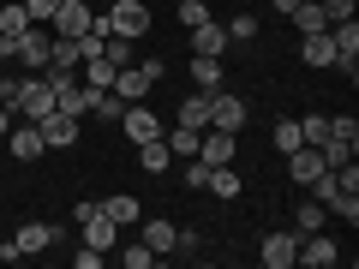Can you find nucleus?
I'll return each instance as SVG.
<instances>
[{
  "label": "nucleus",
  "instance_id": "f257e3e1",
  "mask_svg": "<svg viewBox=\"0 0 359 269\" xmlns=\"http://www.w3.org/2000/svg\"><path fill=\"white\" fill-rule=\"evenodd\" d=\"M102 30H108V36L138 42L144 30H150V0H114V6L102 13Z\"/></svg>",
  "mask_w": 359,
  "mask_h": 269
},
{
  "label": "nucleus",
  "instance_id": "f03ea898",
  "mask_svg": "<svg viewBox=\"0 0 359 269\" xmlns=\"http://www.w3.org/2000/svg\"><path fill=\"white\" fill-rule=\"evenodd\" d=\"M156 84H162V60H144V66H120L108 90H114L120 102H144V96H150Z\"/></svg>",
  "mask_w": 359,
  "mask_h": 269
},
{
  "label": "nucleus",
  "instance_id": "7ed1b4c3",
  "mask_svg": "<svg viewBox=\"0 0 359 269\" xmlns=\"http://www.w3.org/2000/svg\"><path fill=\"white\" fill-rule=\"evenodd\" d=\"M13 114H25V120H42V114H54V90H48V78H42V72H30V78H18V96H13Z\"/></svg>",
  "mask_w": 359,
  "mask_h": 269
},
{
  "label": "nucleus",
  "instance_id": "20e7f679",
  "mask_svg": "<svg viewBox=\"0 0 359 269\" xmlns=\"http://www.w3.org/2000/svg\"><path fill=\"white\" fill-rule=\"evenodd\" d=\"M294 263H306V269H335V263H341V245H335L323 228H318V233H299Z\"/></svg>",
  "mask_w": 359,
  "mask_h": 269
},
{
  "label": "nucleus",
  "instance_id": "39448f33",
  "mask_svg": "<svg viewBox=\"0 0 359 269\" xmlns=\"http://www.w3.org/2000/svg\"><path fill=\"white\" fill-rule=\"evenodd\" d=\"M48 48H54V30L30 25L25 36L13 42V60H18V66H30V72H42V66H48Z\"/></svg>",
  "mask_w": 359,
  "mask_h": 269
},
{
  "label": "nucleus",
  "instance_id": "423d86ee",
  "mask_svg": "<svg viewBox=\"0 0 359 269\" xmlns=\"http://www.w3.org/2000/svg\"><path fill=\"white\" fill-rule=\"evenodd\" d=\"M210 126L216 132H240L245 126V102L233 90H210Z\"/></svg>",
  "mask_w": 359,
  "mask_h": 269
},
{
  "label": "nucleus",
  "instance_id": "0eeeda50",
  "mask_svg": "<svg viewBox=\"0 0 359 269\" xmlns=\"http://www.w3.org/2000/svg\"><path fill=\"white\" fill-rule=\"evenodd\" d=\"M36 132H42V150H72V144H78V120L60 114V108H54V114H42Z\"/></svg>",
  "mask_w": 359,
  "mask_h": 269
},
{
  "label": "nucleus",
  "instance_id": "6e6552de",
  "mask_svg": "<svg viewBox=\"0 0 359 269\" xmlns=\"http://www.w3.org/2000/svg\"><path fill=\"white\" fill-rule=\"evenodd\" d=\"M120 126H126V138H132V144H150V138H162V114H156V108H144V102H126Z\"/></svg>",
  "mask_w": 359,
  "mask_h": 269
},
{
  "label": "nucleus",
  "instance_id": "1a4fd4ad",
  "mask_svg": "<svg viewBox=\"0 0 359 269\" xmlns=\"http://www.w3.org/2000/svg\"><path fill=\"white\" fill-rule=\"evenodd\" d=\"M228 48H233V36H228V25H222L216 13H210L204 25H192V54H216V60H222Z\"/></svg>",
  "mask_w": 359,
  "mask_h": 269
},
{
  "label": "nucleus",
  "instance_id": "9d476101",
  "mask_svg": "<svg viewBox=\"0 0 359 269\" xmlns=\"http://www.w3.org/2000/svg\"><path fill=\"white\" fill-rule=\"evenodd\" d=\"M54 240H60V228H54V221H25V228L13 233V251H18V257H36V251H48Z\"/></svg>",
  "mask_w": 359,
  "mask_h": 269
},
{
  "label": "nucleus",
  "instance_id": "9b49d317",
  "mask_svg": "<svg viewBox=\"0 0 359 269\" xmlns=\"http://www.w3.org/2000/svg\"><path fill=\"white\" fill-rule=\"evenodd\" d=\"M90 18H96V13H90L84 0H60L48 25H54V36H84V30H90Z\"/></svg>",
  "mask_w": 359,
  "mask_h": 269
},
{
  "label": "nucleus",
  "instance_id": "f8f14e48",
  "mask_svg": "<svg viewBox=\"0 0 359 269\" xmlns=\"http://www.w3.org/2000/svg\"><path fill=\"white\" fill-rule=\"evenodd\" d=\"M294 251H299V233L282 228V233H269L264 245H257V257H264L269 269H294Z\"/></svg>",
  "mask_w": 359,
  "mask_h": 269
},
{
  "label": "nucleus",
  "instance_id": "ddd939ff",
  "mask_svg": "<svg viewBox=\"0 0 359 269\" xmlns=\"http://www.w3.org/2000/svg\"><path fill=\"white\" fill-rule=\"evenodd\" d=\"M78 228H84V245H96V251H114V245H120V233H126L120 221H108V216H102V204H96V216H84V221H78Z\"/></svg>",
  "mask_w": 359,
  "mask_h": 269
},
{
  "label": "nucleus",
  "instance_id": "4468645a",
  "mask_svg": "<svg viewBox=\"0 0 359 269\" xmlns=\"http://www.w3.org/2000/svg\"><path fill=\"white\" fill-rule=\"evenodd\" d=\"M287 174H294V186H311V179L323 174V156H318V144H299V150H287Z\"/></svg>",
  "mask_w": 359,
  "mask_h": 269
},
{
  "label": "nucleus",
  "instance_id": "2eb2a0df",
  "mask_svg": "<svg viewBox=\"0 0 359 269\" xmlns=\"http://www.w3.org/2000/svg\"><path fill=\"white\" fill-rule=\"evenodd\" d=\"M198 162H210V167H228V162H233V132H216V126H210L204 138H198Z\"/></svg>",
  "mask_w": 359,
  "mask_h": 269
},
{
  "label": "nucleus",
  "instance_id": "dca6fc26",
  "mask_svg": "<svg viewBox=\"0 0 359 269\" xmlns=\"http://www.w3.org/2000/svg\"><path fill=\"white\" fill-rule=\"evenodd\" d=\"M287 18L299 25V36H311V30H330V25H335V13L323 6V0H299V6H294Z\"/></svg>",
  "mask_w": 359,
  "mask_h": 269
},
{
  "label": "nucleus",
  "instance_id": "f3484780",
  "mask_svg": "<svg viewBox=\"0 0 359 269\" xmlns=\"http://www.w3.org/2000/svg\"><path fill=\"white\" fill-rule=\"evenodd\" d=\"M330 42H335V60H359V25H353V13L330 25Z\"/></svg>",
  "mask_w": 359,
  "mask_h": 269
},
{
  "label": "nucleus",
  "instance_id": "a211bd4d",
  "mask_svg": "<svg viewBox=\"0 0 359 269\" xmlns=\"http://www.w3.org/2000/svg\"><path fill=\"white\" fill-rule=\"evenodd\" d=\"M174 120H180V126H192V132H210V90H198V96H186Z\"/></svg>",
  "mask_w": 359,
  "mask_h": 269
},
{
  "label": "nucleus",
  "instance_id": "6ab92c4d",
  "mask_svg": "<svg viewBox=\"0 0 359 269\" xmlns=\"http://www.w3.org/2000/svg\"><path fill=\"white\" fill-rule=\"evenodd\" d=\"M299 60H306V66H335V42H330V30H311V36L299 42Z\"/></svg>",
  "mask_w": 359,
  "mask_h": 269
},
{
  "label": "nucleus",
  "instance_id": "aec40b11",
  "mask_svg": "<svg viewBox=\"0 0 359 269\" xmlns=\"http://www.w3.org/2000/svg\"><path fill=\"white\" fill-rule=\"evenodd\" d=\"M36 156H42V132H36V120H25L13 132V162H36Z\"/></svg>",
  "mask_w": 359,
  "mask_h": 269
},
{
  "label": "nucleus",
  "instance_id": "412c9836",
  "mask_svg": "<svg viewBox=\"0 0 359 269\" xmlns=\"http://www.w3.org/2000/svg\"><path fill=\"white\" fill-rule=\"evenodd\" d=\"M174 221H162V216H150V221H144V245H150V251L156 257H162V251H174Z\"/></svg>",
  "mask_w": 359,
  "mask_h": 269
},
{
  "label": "nucleus",
  "instance_id": "4be33fe9",
  "mask_svg": "<svg viewBox=\"0 0 359 269\" xmlns=\"http://www.w3.org/2000/svg\"><path fill=\"white\" fill-rule=\"evenodd\" d=\"M192 84L198 90H222V60L216 54H192Z\"/></svg>",
  "mask_w": 359,
  "mask_h": 269
},
{
  "label": "nucleus",
  "instance_id": "5701e85b",
  "mask_svg": "<svg viewBox=\"0 0 359 269\" xmlns=\"http://www.w3.org/2000/svg\"><path fill=\"white\" fill-rule=\"evenodd\" d=\"M198 138H204V132H192V126H180V120H174V132H162L168 156H198Z\"/></svg>",
  "mask_w": 359,
  "mask_h": 269
},
{
  "label": "nucleus",
  "instance_id": "b1692460",
  "mask_svg": "<svg viewBox=\"0 0 359 269\" xmlns=\"http://www.w3.org/2000/svg\"><path fill=\"white\" fill-rule=\"evenodd\" d=\"M168 162H174V156H168V144H162V138L138 144V167H144V174H168Z\"/></svg>",
  "mask_w": 359,
  "mask_h": 269
},
{
  "label": "nucleus",
  "instance_id": "393cba45",
  "mask_svg": "<svg viewBox=\"0 0 359 269\" xmlns=\"http://www.w3.org/2000/svg\"><path fill=\"white\" fill-rule=\"evenodd\" d=\"M210 198H240V174H233V162L228 167H210V186H204Z\"/></svg>",
  "mask_w": 359,
  "mask_h": 269
},
{
  "label": "nucleus",
  "instance_id": "a878e982",
  "mask_svg": "<svg viewBox=\"0 0 359 269\" xmlns=\"http://www.w3.org/2000/svg\"><path fill=\"white\" fill-rule=\"evenodd\" d=\"M102 216H108V221H120V228H132V221H144V209H138V198H108Z\"/></svg>",
  "mask_w": 359,
  "mask_h": 269
},
{
  "label": "nucleus",
  "instance_id": "bb28decb",
  "mask_svg": "<svg viewBox=\"0 0 359 269\" xmlns=\"http://www.w3.org/2000/svg\"><path fill=\"white\" fill-rule=\"evenodd\" d=\"M114 72H120V66L108 60V54H96V60H84V84H96V90H108V84H114Z\"/></svg>",
  "mask_w": 359,
  "mask_h": 269
},
{
  "label": "nucleus",
  "instance_id": "cd10ccee",
  "mask_svg": "<svg viewBox=\"0 0 359 269\" xmlns=\"http://www.w3.org/2000/svg\"><path fill=\"white\" fill-rule=\"evenodd\" d=\"M330 138V114H306L299 120V144H323Z\"/></svg>",
  "mask_w": 359,
  "mask_h": 269
},
{
  "label": "nucleus",
  "instance_id": "c85d7f7f",
  "mask_svg": "<svg viewBox=\"0 0 359 269\" xmlns=\"http://www.w3.org/2000/svg\"><path fill=\"white\" fill-rule=\"evenodd\" d=\"M114 251H120V263H126V269H150V263H156V251H150L144 240H138V245H114Z\"/></svg>",
  "mask_w": 359,
  "mask_h": 269
},
{
  "label": "nucleus",
  "instance_id": "c756f323",
  "mask_svg": "<svg viewBox=\"0 0 359 269\" xmlns=\"http://www.w3.org/2000/svg\"><path fill=\"white\" fill-rule=\"evenodd\" d=\"M269 138H276V150H299V120H276V132H269Z\"/></svg>",
  "mask_w": 359,
  "mask_h": 269
},
{
  "label": "nucleus",
  "instance_id": "7c9ffc66",
  "mask_svg": "<svg viewBox=\"0 0 359 269\" xmlns=\"http://www.w3.org/2000/svg\"><path fill=\"white\" fill-rule=\"evenodd\" d=\"M323 216H330V209H323L318 198H311V204H299V228H294V233H318V228H323Z\"/></svg>",
  "mask_w": 359,
  "mask_h": 269
},
{
  "label": "nucleus",
  "instance_id": "2f4dec72",
  "mask_svg": "<svg viewBox=\"0 0 359 269\" xmlns=\"http://www.w3.org/2000/svg\"><path fill=\"white\" fill-rule=\"evenodd\" d=\"M330 216H341L347 228H353V221H359V192H341V198L330 204Z\"/></svg>",
  "mask_w": 359,
  "mask_h": 269
},
{
  "label": "nucleus",
  "instance_id": "473e14b6",
  "mask_svg": "<svg viewBox=\"0 0 359 269\" xmlns=\"http://www.w3.org/2000/svg\"><path fill=\"white\" fill-rule=\"evenodd\" d=\"M228 36H233V42H252V36H257V13H240V18H228Z\"/></svg>",
  "mask_w": 359,
  "mask_h": 269
},
{
  "label": "nucleus",
  "instance_id": "72a5a7b5",
  "mask_svg": "<svg viewBox=\"0 0 359 269\" xmlns=\"http://www.w3.org/2000/svg\"><path fill=\"white\" fill-rule=\"evenodd\" d=\"M330 132H335V138H347V144L359 150V120H353V114H335V120H330Z\"/></svg>",
  "mask_w": 359,
  "mask_h": 269
},
{
  "label": "nucleus",
  "instance_id": "f704fd0d",
  "mask_svg": "<svg viewBox=\"0 0 359 269\" xmlns=\"http://www.w3.org/2000/svg\"><path fill=\"white\" fill-rule=\"evenodd\" d=\"M204 18H210V6H204V0H180V25H186V30H192V25H204Z\"/></svg>",
  "mask_w": 359,
  "mask_h": 269
},
{
  "label": "nucleus",
  "instance_id": "c9c22d12",
  "mask_svg": "<svg viewBox=\"0 0 359 269\" xmlns=\"http://www.w3.org/2000/svg\"><path fill=\"white\" fill-rule=\"evenodd\" d=\"M54 6H60V0H25V13H30V25H48V18H54Z\"/></svg>",
  "mask_w": 359,
  "mask_h": 269
},
{
  "label": "nucleus",
  "instance_id": "e433bc0d",
  "mask_svg": "<svg viewBox=\"0 0 359 269\" xmlns=\"http://www.w3.org/2000/svg\"><path fill=\"white\" fill-rule=\"evenodd\" d=\"M186 186H198V192H204V186H210V162H192V167H186Z\"/></svg>",
  "mask_w": 359,
  "mask_h": 269
},
{
  "label": "nucleus",
  "instance_id": "4c0bfd02",
  "mask_svg": "<svg viewBox=\"0 0 359 269\" xmlns=\"http://www.w3.org/2000/svg\"><path fill=\"white\" fill-rule=\"evenodd\" d=\"M72 263H78V269H102V251H96V245H84V251H72Z\"/></svg>",
  "mask_w": 359,
  "mask_h": 269
},
{
  "label": "nucleus",
  "instance_id": "58836bf2",
  "mask_svg": "<svg viewBox=\"0 0 359 269\" xmlns=\"http://www.w3.org/2000/svg\"><path fill=\"white\" fill-rule=\"evenodd\" d=\"M323 6H330L335 18H347V13H353V0H323Z\"/></svg>",
  "mask_w": 359,
  "mask_h": 269
},
{
  "label": "nucleus",
  "instance_id": "ea45409f",
  "mask_svg": "<svg viewBox=\"0 0 359 269\" xmlns=\"http://www.w3.org/2000/svg\"><path fill=\"white\" fill-rule=\"evenodd\" d=\"M6 132H13V108L0 102V138H6Z\"/></svg>",
  "mask_w": 359,
  "mask_h": 269
},
{
  "label": "nucleus",
  "instance_id": "a19ab883",
  "mask_svg": "<svg viewBox=\"0 0 359 269\" xmlns=\"http://www.w3.org/2000/svg\"><path fill=\"white\" fill-rule=\"evenodd\" d=\"M269 6H276V13H294V6H299V0H269Z\"/></svg>",
  "mask_w": 359,
  "mask_h": 269
},
{
  "label": "nucleus",
  "instance_id": "79ce46f5",
  "mask_svg": "<svg viewBox=\"0 0 359 269\" xmlns=\"http://www.w3.org/2000/svg\"><path fill=\"white\" fill-rule=\"evenodd\" d=\"M0 257H18V251H13V240H0Z\"/></svg>",
  "mask_w": 359,
  "mask_h": 269
}]
</instances>
